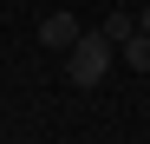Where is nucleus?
Here are the masks:
<instances>
[{
	"label": "nucleus",
	"mask_w": 150,
	"mask_h": 144,
	"mask_svg": "<svg viewBox=\"0 0 150 144\" xmlns=\"http://www.w3.org/2000/svg\"><path fill=\"white\" fill-rule=\"evenodd\" d=\"M144 7H150V0H144Z\"/></svg>",
	"instance_id": "nucleus-6"
},
{
	"label": "nucleus",
	"mask_w": 150,
	"mask_h": 144,
	"mask_svg": "<svg viewBox=\"0 0 150 144\" xmlns=\"http://www.w3.org/2000/svg\"><path fill=\"white\" fill-rule=\"evenodd\" d=\"M137 26H144V33H150V7H144V13H137Z\"/></svg>",
	"instance_id": "nucleus-5"
},
{
	"label": "nucleus",
	"mask_w": 150,
	"mask_h": 144,
	"mask_svg": "<svg viewBox=\"0 0 150 144\" xmlns=\"http://www.w3.org/2000/svg\"><path fill=\"white\" fill-rule=\"evenodd\" d=\"M117 59H124V66H131V72H150V33L137 26L131 39H124V46H117Z\"/></svg>",
	"instance_id": "nucleus-3"
},
{
	"label": "nucleus",
	"mask_w": 150,
	"mask_h": 144,
	"mask_svg": "<svg viewBox=\"0 0 150 144\" xmlns=\"http://www.w3.org/2000/svg\"><path fill=\"white\" fill-rule=\"evenodd\" d=\"M111 59H117V46L98 33V26H85L79 39L65 46V79L79 85V92H91V85H105V79H111Z\"/></svg>",
	"instance_id": "nucleus-1"
},
{
	"label": "nucleus",
	"mask_w": 150,
	"mask_h": 144,
	"mask_svg": "<svg viewBox=\"0 0 150 144\" xmlns=\"http://www.w3.org/2000/svg\"><path fill=\"white\" fill-rule=\"evenodd\" d=\"M98 33H105L111 46H124V39L137 33V13H105V26H98Z\"/></svg>",
	"instance_id": "nucleus-4"
},
{
	"label": "nucleus",
	"mask_w": 150,
	"mask_h": 144,
	"mask_svg": "<svg viewBox=\"0 0 150 144\" xmlns=\"http://www.w3.org/2000/svg\"><path fill=\"white\" fill-rule=\"evenodd\" d=\"M79 33H85V26H79L72 13H46V20H39V46H46V53H65Z\"/></svg>",
	"instance_id": "nucleus-2"
}]
</instances>
